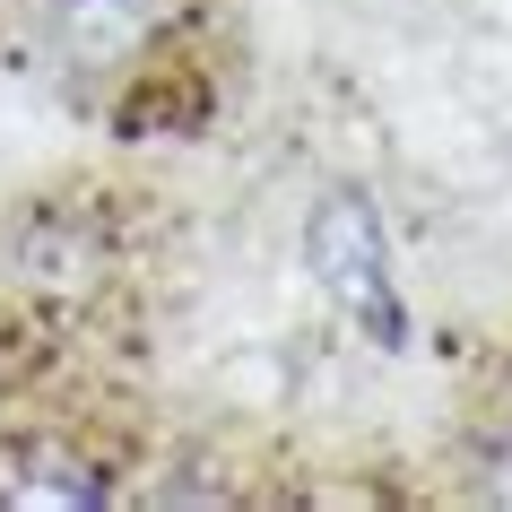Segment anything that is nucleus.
Instances as JSON below:
<instances>
[{
    "instance_id": "nucleus-4",
    "label": "nucleus",
    "mask_w": 512,
    "mask_h": 512,
    "mask_svg": "<svg viewBox=\"0 0 512 512\" xmlns=\"http://www.w3.org/2000/svg\"><path fill=\"white\" fill-rule=\"evenodd\" d=\"M486 495H495V504H512V426L495 434V452H486Z\"/></svg>"
},
{
    "instance_id": "nucleus-1",
    "label": "nucleus",
    "mask_w": 512,
    "mask_h": 512,
    "mask_svg": "<svg viewBox=\"0 0 512 512\" xmlns=\"http://www.w3.org/2000/svg\"><path fill=\"white\" fill-rule=\"evenodd\" d=\"M183 44V0H44L35 53L53 61L79 96H122Z\"/></svg>"
},
{
    "instance_id": "nucleus-3",
    "label": "nucleus",
    "mask_w": 512,
    "mask_h": 512,
    "mask_svg": "<svg viewBox=\"0 0 512 512\" xmlns=\"http://www.w3.org/2000/svg\"><path fill=\"white\" fill-rule=\"evenodd\" d=\"M0 504H113V478L96 452H79L70 434H9L0 443Z\"/></svg>"
},
{
    "instance_id": "nucleus-2",
    "label": "nucleus",
    "mask_w": 512,
    "mask_h": 512,
    "mask_svg": "<svg viewBox=\"0 0 512 512\" xmlns=\"http://www.w3.org/2000/svg\"><path fill=\"white\" fill-rule=\"evenodd\" d=\"M18 287H27L35 304H53V313H70V304H87L96 287L113 278V235L96 209H44L27 217V235H18Z\"/></svg>"
}]
</instances>
